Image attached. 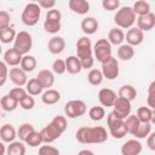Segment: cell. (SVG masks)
<instances>
[{
	"mask_svg": "<svg viewBox=\"0 0 155 155\" xmlns=\"http://www.w3.org/2000/svg\"><path fill=\"white\" fill-rule=\"evenodd\" d=\"M80 27H81V30L84 31V34L92 35V34H94L98 30L99 23H98V21L94 17H85L81 21Z\"/></svg>",
	"mask_w": 155,
	"mask_h": 155,
	"instance_id": "22",
	"label": "cell"
},
{
	"mask_svg": "<svg viewBox=\"0 0 155 155\" xmlns=\"http://www.w3.org/2000/svg\"><path fill=\"white\" fill-rule=\"evenodd\" d=\"M134 56V48L133 46L128 44H122L117 48V58L121 61H130Z\"/></svg>",
	"mask_w": 155,
	"mask_h": 155,
	"instance_id": "28",
	"label": "cell"
},
{
	"mask_svg": "<svg viewBox=\"0 0 155 155\" xmlns=\"http://www.w3.org/2000/svg\"><path fill=\"white\" fill-rule=\"evenodd\" d=\"M125 124H126V127H127L128 133L132 134V136H134L137 133V131H138V128H139V126H140L142 122L139 121V119L137 117V115L131 114L130 116H127L125 119Z\"/></svg>",
	"mask_w": 155,
	"mask_h": 155,
	"instance_id": "31",
	"label": "cell"
},
{
	"mask_svg": "<svg viewBox=\"0 0 155 155\" xmlns=\"http://www.w3.org/2000/svg\"><path fill=\"white\" fill-rule=\"evenodd\" d=\"M23 59V54L21 52H18L15 47L12 48H8L5 51L4 53V62L8 65V67H17V65H21V62Z\"/></svg>",
	"mask_w": 155,
	"mask_h": 155,
	"instance_id": "17",
	"label": "cell"
},
{
	"mask_svg": "<svg viewBox=\"0 0 155 155\" xmlns=\"http://www.w3.org/2000/svg\"><path fill=\"white\" fill-rule=\"evenodd\" d=\"M24 143H25L27 145L31 147V148L39 147L41 143H44V142H42V138H41V133L38 132V131L31 132V133L28 136V138H27V140H25Z\"/></svg>",
	"mask_w": 155,
	"mask_h": 155,
	"instance_id": "40",
	"label": "cell"
},
{
	"mask_svg": "<svg viewBox=\"0 0 155 155\" xmlns=\"http://www.w3.org/2000/svg\"><path fill=\"white\" fill-rule=\"evenodd\" d=\"M61 21H62V13L59 10L52 8L47 11L44 22L45 31L48 34H57L61 30Z\"/></svg>",
	"mask_w": 155,
	"mask_h": 155,
	"instance_id": "5",
	"label": "cell"
},
{
	"mask_svg": "<svg viewBox=\"0 0 155 155\" xmlns=\"http://www.w3.org/2000/svg\"><path fill=\"white\" fill-rule=\"evenodd\" d=\"M107 125H108V130H109L110 136H113L115 139H121L128 133L125 120L116 116L113 111L109 113L107 116Z\"/></svg>",
	"mask_w": 155,
	"mask_h": 155,
	"instance_id": "3",
	"label": "cell"
},
{
	"mask_svg": "<svg viewBox=\"0 0 155 155\" xmlns=\"http://www.w3.org/2000/svg\"><path fill=\"white\" fill-rule=\"evenodd\" d=\"M8 78H10V80L12 81V84H15L17 87L25 86L27 82L29 81L28 78H27V73H25L22 68H17V67L10 69Z\"/></svg>",
	"mask_w": 155,
	"mask_h": 155,
	"instance_id": "16",
	"label": "cell"
},
{
	"mask_svg": "<svg viewBox=\"0 0 155 155\" xmlns=\"http://www.w3.org/2000/svg\"><path fill=\"white\" fill-rule=\"evenodd\" d=\"M147 103H148V107H149L150 109H155V91L148 92Z\"/></svg>",
	"mask_w": 155,
	"mask_h": 155,
	"instance_id": "53",
	"label": "cell"
},
{
	"mask_svg": "<svg viewBox=\"0 0 155 155\" xmlns=\"http://www.w3.org/2000/svg\"><path fill=\"white\" fill-rule=\"evenodd\" d=\"M8 65L2 61L0 62V71H1V75H0V86H4L7 78H8V74H10V70L7 68Z\"/></svg>",
	"mask_w": 155,
	"mask_h": 155,
	"instance_id": "48",
	"label": "cell"
},
{
	"mask_svg": "<svg viewBox=\"0 0 155 155\" xmlns=\"http://www.w3.org/2000/svg\"><path fill=\"white\" fill-rule=\"evenodd\" d=\"M40 15H41V7L39 6V4L28 2L22 11V16H21L22 23L27 27H34L39 22Z\"/></svg>",
	"mask_w": 155,
	"mask_h": 155,
	"instance_id": "4",
	"label": "cell"
},
{
	"mask_svg": "<svg viewBox=\"0 0 155 155\" xmlns=\"http://www.w3.org/2000/svg\"><path fill=\"white\" fill-rule=\"evenodd\" d=\"M113 113L121 117V119H126L127 116L131 115V110H132V107H131V102L125 99V98H121V97H117L114 105H113Z\"/></svg>",
	"mask_w": 155,
	"mask_h": 155,
	"instance_id": "11",
	"label": "cell"
},
{
	"mask_svg": "<svg viewBox=\"0 0 155 155\" xmlns=\"http://www.w3.org/2000/svg\"><path fill=\"white\" fill-rule=\"evenodd\" d=\"M88 116L91 120L93 121H101L104 119L105 116V109L101 105H96V107H92L90 110H88Z\"/></svg>",
	"mask_w": 155,
	"mask_h": 155,
	"instance_id": "39",
	"label": "cell"
},
{
	"mask_svg": "<svg viewBox=\"0 0 155 155\" xmlns=\"http://www.w3.org/2000/svg\"><path fill=\"white\" fill-rule=\"evenodd\" d=\"M41 101L46 105H53V104H56L57 102L61 101V93L57 90H54V88L46 90L41 94Z\"/></svg>",
	"mask_w": 155,
	"mask_h": 155,
	"instance_id": "25",
	"label": "cell"
},
{
	"mask_svg": "<svg viewBox=\"0 0 155 155\" xmlns=\"http://www.w3.org/2000/svg\"><path fill=\"white\" fill-rule=\"evenodd\" d=\"M8 96H10L12 99H15L16 102L19 103L24 97L28 96V92H27V90L23 88V87H13V88L10 90Z\"/></svg>",
	"mask_w": 155,
	"mask_h": 155,
	"instance_id": "41",
	"label": "cell"
},
{
	"mask_svg": "<svg viewBox=\"0 0 155 155\" xmlns=\"http://www.w3.org/2000/svg\"><path fill=\"white\" fill-rule=\"evenodd\" d=\"M17 137V131L11 124H4L0 128V138L4 143H12Z\"/></svg>",
	"mask_w": 155,
	"mask_h": 155,
	"instance_id": "21",
	"label": "cell"
},
{
	"mask_svg": "<svg viewBox=\"0 0 155 155\" xmlns=\"http://www.w3.org/2000/svg\"><path fill=\"white\" fill-rule=\"evenodd\" d=\"M25 90L28 92V94L30 96H39V94H42L44 92V87L41 86V84L39 82V80L36 78H33V79H29V81L27 82L25 85Z\"/></svg>",
	"mask_w": 155,
	"mask_h": 155,
	"instance_id": "29",
	"label": "cell"
},
{
	"mask_svg": "<svg viewBox=\"0 0 155 155\" xmlns=\"http://www.w3.org/2000/svg\"><path fill=\"white\" fill-rule=\"evenodd\" d=\"M102 7L107 11H115V10H119L120 1L119 0H103L102 1Z\"/></svg>",
	"mask_w": 155,
	"mask_h": 155,
	"instance_id": "47",
	"label": "cell"
},
{
	"mask_svg": "<svg viewBox=\"0 0 155 155\" xmlns=\"http://www.w3.org/2000/svg\"><path fill=\"white\" fill-rule=\"evenodd\" d=\"M0 104H1V108L4 111H13L17 109V107L19 105L18 102H16L15 99H12L8 94H5L1 97L0 99Z\"/></svg>",
	"mask_w": 155,
	"mask_h": 155,
	"instance_id": "37",
	"label": "cell"
},
{
	"mask_svg": "<svg viewBox=\"0 0 155 155\" xmlns=\"http://www.w3.org/2000/svg\"><path fill=\"white\" fill-rule=\"evenodd\" d=\"M117 97L119 96H116L115 91H113L111 88H108V87L101 88L98 92V101L102 107H107V108L113 107Z\"/></svg>",
	"mask_w": 155,
	"mask_h": 155,
	"instance_id": "13",
	"label": "cell"
},
{
	"mask_svg": "<svg viewBox=\"0 0 155 155\" xmlns=\"http://www.w3.org/2000/svg\"><path fill=\"white\" fill-rule=\"evenodd\" d=\"M39 155H59V150L53 145H41L39 148Z\"/></svg>",
	"mask_w": 155,
	"mask_h": 155,
	"instance_id": "46",
	"label": "cell"
},
{
	"mask_svg": "<svg viewBox=\"0 0 155 155\" xmlns=\"http://www.w3.org/2000/svg\"><path fill=\"white\" fill-rule=\"evenodd\" d=\"M150 133H151V124H140L134 137L137 139H143V138H148Z\"/></svg>",
	"mask_w": 155,
	"mask_h": 155,
	"instance_id": "44",
	"label": "cell"
},
{
	"mask_svg": "<svg viewBox=\"0 0 155 155\" xmlns=\"http://www.w3.org/2000/svg\"><path fill=\"white\" fill-rule=\"evenodd\" d=\"M65 64H67V71L71 75L79 74L82 70V65H81V62L78 58V56H69L65 59Z\"/></svg>",
	"mask_w": 155,
	"mask_h": 155,
	"instance_id": "26",
	"label": "cell"
},
{
	"mask_svg": "<svg viewBox=\"0 0 155 155\" xmlns=\"http://www.w3.org/2000/svg\"><path fill=\"white\" fill-rule=\"evenodd\" d=\"M87 111L86 103L81 99H71L65 103L64 105V114L69 119H76L82 116Z\"/></svg>",
	"mask_w": 155,
	"mask_h": 155,
	"instance_id": "7",
	"label": "cell"
},
{
	"mask_svg": "<svg viewBox=\"0 0 155 155\" xmlns=\"http://www.w3.org/2000/svg\"><path fill=\"white\" fill-rule=\"evenodd\" d=\"M78 155H96V154L90 149H82V150H80L78 153Z\"/></svg>",
	"mask_w": 155,
	"mask_h": 155,
	"instance_id": "54",
	"label": "cell"
},
{
	"mask_svg": "<svg viewBox=\"0 0 155 155\" xmlns=\"http://www.w3.org/2000/svg\"><path fill=\"white\" fill-rule=\"evenodd\" d=\"M13 47L18 52H21L23 56L28 54L29 51L33 47V36L25 30H22L19 33H17L16 40L13 42Z\"/></svg>",
	"mask_w": 155,
	"mask_h": 155,
	"instance_id": "8",
	"label": "cell"
},
{
	"mask_svg": "<svg viewBox=\"0 0 155 155\" xmlns=\"http://www.w3.org/2000/svg\"><path fill=\"white\" fill-rule=\"evenodd\" d=\"M102 73L104 79L107 80H114L119 76L120 74V68H119V61L115 57H110L108 61L102 63Z\"/></svg>",
	"mask_w": 155,
	"mask_h": 155,
	"instance_id": "9",
	"label": "cell"
},
{
	"mask_svg": "<svg viewBox=\"0 0 155 155\" xmlns=\"http://www.w3.org/2000/svg\"><path fill=\"white\" fill-rule=\"evenodd\" d=\"M137 90L134 86L132 85H122L120 88H119V92H117V96L121 97V98H125L130 102H132L133 99H136L137 97Z\"/></svg>",
	"mask_w": 155,
	"mask_h": 155,
	"instance_id": "27",
	"label": "cell"
},
{
	"mask_svg": "<svg viewBox=\"0 0 155 155\" xmlns=\"http://www.w3.org/2000/svg\"><path fill=\"white\" fill-rule=\"evenodd\" d=\"M125 33L122 29L117 28V27H114L109 30L108 33V41L111 44V45H115V46H120L122 45L124 40H125Z\"/></svg>",
	"mask_w": 155,
	"mask_h": 155,
	"instance_id": "24",
	"label": "cell"
},
{
	"mask_svg": "<svg viewBox=\"0 0 155 155\" xmlns=\"http://www.w3.org/2000/svg\"><path fill=\"white\" fill-rule=\"evenodd\" d=\"M38 4H39V6L41 8H45L47 11L54 8V6H56V1L54 0H39Z\"/></svg>",
	"mask_w": 155,
	"mask_h": 155,
	"instance_id": "50",
	"label": "cell"
},
{
	"mask_svg": "<svg viewBox=\"0 0 155 155\" xmlns=\"http://www.w3.org/2000/svg\"><path fill=\"white\" fill-rule=\"evenodd\" d=\"M51 122L58 128V131H59L61 133H63V132L67 130V127H68L67 117L63 116V115H57V116H54V117L51 120Z\"/></svg>",
	"mask_w": 155,
	"mask_h": 155,
	"instance_id": "42",
	"label": "cell"
},
{
	"mask_svg": "<svg viewBox=\"0 0 155 155\" xmlns=\"http://www.w3.org/2000/svg\"><path fill=\"white\" fill-rule=\"evenodd\" d=\"M142 143L134 138L126 140L121 147V155H139L142 153Z\"/></svg>",
	"mask_w": 155,
	"mask_h": 155,
	"instance_id": "14",
	"label": "cell"
},
{
	"mask_svg": "<svg viewBox=\"0 0 155 155\" xmlns=\"http://www.w3.org/2000/svg\"><path fill=\"white\" fill-rule=\"evenodd\" d=\"M10 21H11L10 13L4 10L0 11V29H5V28L10 27Z\"/></svg>",
	"mask_w": 155,
	"mask_h": 155,
	"instance_id": "49",
	"label": "cell"
},
{
	"mask_svg": "<svg viewBox=\"0 0 155 155\" xmlns=\"http://www.w3.org/2000/svg\"><path fill=\"white\" fill-rule=\"evenodd\" d=\"M151 124L155 125V109H153V116H151Z\"/></svg>",
	"mask_w": 155,
	"mask_h": 155,
	"instance_id": "56",
	"label": "cell"
},
{
	"mask_svg": "<svg viewBox=\"0 0 155 155\" xmlns=\"http://www.w3.org/2000/svg\"><path fill=\"white\" fill-rule=\"evenodd\" d=\"M103 80H104V76H103L102 70H99V69L93 68L87 74V81L92 86H99L103 82Z\"/></svg>",
	"mask_w": 155,
	"mask_h": 155,
	"instance_id": "32",
	"label": "cell"
},
{
	"mask_svg": "<svg viewBox=\"0 0 155 155\" xmlns=\"http://www.w3.org/2000/svg\"><path fill=\"white\" fill-rule=\"evenodd\" d=\"M147 145L150 150L155 151V132H151L147 138Z\"/></svg>",
	"mask_w": 155,
	"mask_h": 155,
	"instance_id": "52",
	"label": "cell"
},
{
	"mask_svg": "<svg viewBox=\"0 0 155 155\" xmlns=\"http://www.w3.org/2000/svg\"><path fill=\"white\" fill-rule=\"evenodd\" d=\"M52 71L54 74H58V75H62L67 71V64H65V61L61 59V58H57L53 61L52 63Z\"/></svg>",
	"mask_w": 155,
	"mask_h": 155,
	"instance_id": "43",
	"label": "cell"
},
{
	"mask_svg": "<svg viewBox=\"0 0 155 155\" xmlns=\"http://www.w3.org/2000/svg\"><path fill=\"white\" fill-rule=\"evenodd\" d=\"M34 131H35V128H34V126H33L31 124L24 122V124H22V125L18 127V130H17V137L19 138V140L25 142L27 138H28V136H29L31 132H34Z\"/></svg>",
	"mask_w": 155,
	"mask_h": 155,
	"instance_id": "38",
	"label": "cell"
},
{
	"mask_svg": "<svg viewBox=\"0 0 155 155\" xmlns=\"http://www.w3.org/2000/svg\"><path fill=\"white\" fill-rule=\"evenodd\" d=\"M151 91H155V80L151 81L149 84V86H148V92H151Z\"/></svg>",
	"mask_w": 155,
	"mask_h": 155,
	"instance_id": "55",
	"label": "cell"
},
{
	"mask_svg": "<svg viewBox=\"0 0 155 155\" xmlns=\"http://www.w3.org/2000/svg\"><path fill=\"white\" fill-rule=\"evenodd\" d=\"M7 155H25V145L22 140H15L7 145Z\"/></svg>",
	"mask_w": 155,
	"mask_h": 155,
	"instance_id": "30",
	"label": "cell"
},
{
	"mask_svg": "<svg viewBox=\"0 0 155 155\" xmlns=\"http://www.w3.org/2000/svg\"><path fill=\"white\" fill-rule=\"evenodd\" d=\"M40 133H41L42 142H44L45 144L53 143L54 140H57V139L62 136V133L58 131V128H57L52 122L47 124V125L40 131Z\"/></svg>",
	"mask_w": 155,
	"mask_h": 155,
	"instance_id": "12",
	"label": "cell"
},
{
	"mask_svg": "<svg viewBox=\"0 0 155 155\" xmlns=\"http://www.w3.org/2000/svg\"><path fill=\"white\" fill-rule=\"evenodd\" d=\"M16 36H17V33L12 27H7L5 29H0V40H1L2 44L15 42Z\"/></svg>",
	"mask_w": 155,
	"mask_h": 155,
	"instance_id": "34",
	"label": "cell"
},
{
	"mask_svg": "<svg viewBox=\"0 0 155 155\" xmlns=\"http://www.w3.org/2000/svg\"><path fill=\"white\" fill-rule=\"evenodd\" d=\"M125 40H126V44H128V45H131L133 47L134 46H138L144 40V31H142L137 27H132L131 29L127 30L126 36H125Z\"/></svg>",
	"mask_w": 155,
	"mask_h": 155,
	"instance_id": "15",
	"label": "cell"
},
{
	"mask_svg": "<svg viewBox=\"0 0 155 155\" xmlns=\"http://www.w3.org/2000/svg\"><path fill=\"white\" fill-rule=\"evenodd\" d=\"M35 78L39 80V82L41 84L44 90H50L54 84V74H53V71H51L48 69L40 70Z\"/></svg>",
	"mask_w": 155,
	"mask_h": 155,
	"instance_id": "20",
	"label": "cell"
},
{
	"mask_svg": "<svg viewBox=\"0 0 155 155\" xmlns=\"http://www.w3.org/2000/svg\"><path fill=\"white\" fill-rule=\"evenodd\" d=\"M137 21V16L132 8V6L120 7L114 15V22L120 29H131Z\"/></svg>",
	"mask_w": 155,
	"mask_h": 155,
	"instance_id": "2",
	"label": "cell"
},
{
	"mask_svg": "<svg viewBox=\"0 0 155 155\" xmlns=\"http://www.w3.org/2000/svg\"><path fill=\"white\" fill-rule=\"evenodd\" d=\"M36 64H38V62H36V58L34 56L25 54V56H23V59L21 62V68L25 73H30L36 68Z\"/></svg>",
	"mask_w": 155,
	"mask_h": 155,
	"instance_id": "35",
	"label": "cell"
},
{
	"mask_svg": "<svg viewBox=\"0 0 155 155\" xmlns=\"http://www.w3.org/2000/svg\"><path fill=\"white\" fill-rule=\"evenodd\" d=\"M132 8H133L136 16H138V17H139V16L148 15V13L151 12V11H150V5H149V2L145 1V0H138V1H136V2L133 4Z\"/></svg>",
	"mask_w": 155,
	"mask_h": 155,
	"instance_id": "33",
	"label": "cell"
},
{
	"mask_svg": "<svg viewBox=\"0 0 155 155\" xmlns=\"http://www.w3.org/2000/svg\"><path fill=\"white\" fill-rule=\"evenodd\" d=\"M137 117L142 124H151V116H153V109L149 107H140L137 109Z\"/></svg>",
	"mask_w": 155,
	"mask_h": 155,
	"instance_id": "36",
	"label": "cell"
},
{
	"mask_svg": "<svg viewBox=\"0 0 155 155\" xmlns=\"http://www.w3.org/2000/svg\"><path fill=\"white\" fill-rule=\"evenodd\" d=\"M75 138L82 144H99L108 139V132L102 126H81L75 133Z\"/></svg>",
	"mask_w": 155,
	"mask_h": 155,
	"instance_id": "1",
	"label": "cell"
},
{
	"mask_svg": "<svg viewBox=\"0 0 155 155\" xmlns=\"http://www.w3.org/2000/svg\"><path fill=\"white\" fill-rule=\"evenodd\" d=\"M93 56L102 64L108 61L111 56V44L108 39H98L93 46Z\"/></svg>",
	"mask_w": 155,
	"mask_h": 155,
	"instance_id": "6",
	"label": "cell"
},
{
	"mask_svg": "<svg viewBox=\"0 0 155 155\" xmlns=\"http://www.w3.org/2000/svg\"><path fill=\"white\" fill-rule=\"evenodd\" d=\"M69 8L78 15H86L90 11V2L86 0H69Z\"/></svg>",
	"mask_w": 155,
	"mask_h": 155,
	"instance_id": "23",
	"label": "cell"
},
{
	"mask_svg": "<svg viewBox=\"0 0 155 155\" xmlns=\"http://www.w3.org/2000/svg\"><path fill=\"white\" fill-rule=\"evenodd\" d=\"M19 107L24 110H31L34 107H35V99L33 96L28 94L27 97H24L21 102H19Z\"/></svg>",
	"mask_w": 155,
	"mask_h": 155,
	"instance_id": "45",
	"label": "cell"
},
{
	"mask_svg": "<svg viewBox=\"0 0 155 155\" xmlns=\"http://www.w3.org/2000/svg\"><path fill=\"white\" fill-rule=\"evenodd\" d=\"M64 48H65V40L62 36L54 35L48 40L47 50L51 54H59L64 51Z\"/></svg>",
	"mask_w": 155,
	"mask_h": 155,
	"instance_id": "18",
	"label": "cell"
},
{
	"mask_svg": "<svg viewBox=\"0 0 155 155\" xmlns=\"http://www.w3.org/2000/svg\"><path fill=\"white\" fill-rule=\"evenodd\" d=\"M137 28H139L142 31H149L155 27V15L153 12L137 17Z\"/></svg>",
	"mask_w": 155,
	"mask_h": 155,
	"instance_id": "19",
	"label": "cell"
},
{
	"mask_svg": "<svg viewBox=\"0 0 155 155\" xmlns=\"http://www.w3.org/2000/svg\"><path fill=\"white\" fill-rule=\"evenodd\" d=\"M76 56L79 59L94 57L93 56V47L88 36H81L76 41Z\"/></svg>",
	"mask_w": 155,
	"mask_h": 155,
	"instance_id": "10",
	"label": "cell"
},
{
	"mask_svg": "<svg viewBox=\"0 0 155 155\" xmlns=\"http://www.w3.org/2000/svg\"><path fill=\"white\" fill-rule=\"evenodd\" d=\"M81 62V65H82V69H91L94 64V57H88V58H84V59H80Z\"/></svg>",
	"mask_w": 155,
	"mask_h": 155,
	"instance_id": "51",
	"label": "cell"
}]
</instances>
